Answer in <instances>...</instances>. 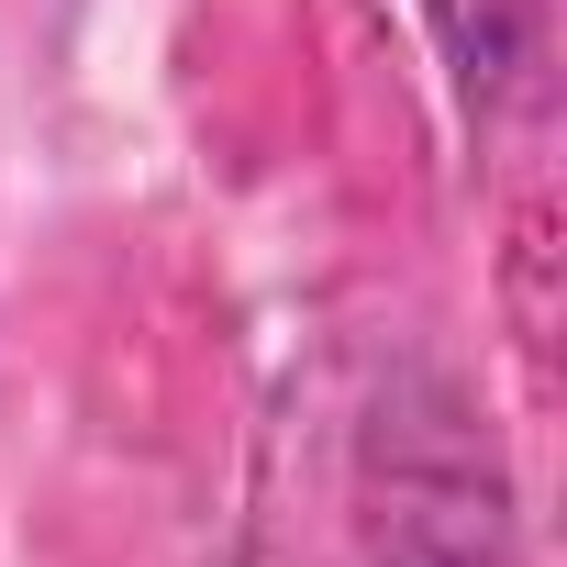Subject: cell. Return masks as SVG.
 Listing matches in <instances>:
<instances>
[{
	"label": "cell",
	"instance_id": "1",
	"mask_svg": "<svg viewBox=\"0 0 567 567\" xmlns=\"http://www.w3.org/2000/svg\"><path fill=\"white\" fill-rule=\"evenodd\" d=\"M523 12H534V0H434V23H445V45H456V79H467V90L512 79V56H523Z\"/></svg>",
	"mask_w": 567,
	"mask_h": 567
}]
</instances>
